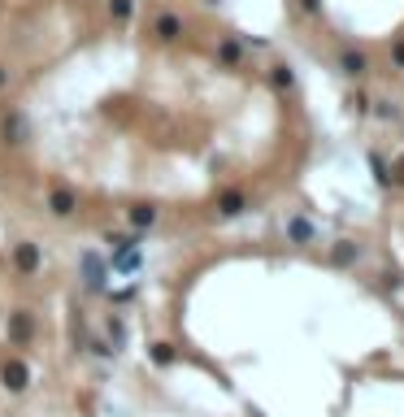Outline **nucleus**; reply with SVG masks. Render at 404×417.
Masks as SVG:
<instances>
[{
	"mask_svg": "<svg viewBox=\"0 0 404 417\" xmlns=\"http://www.w3.org/2000/svg\"><path fill=\"white\" fill-rule=\"evenodd\" d=\"M0 382H5L9 391H26V387H30V365L18 361V357L5 361V370H0Z\"/></svg>",
	"mask_w": 404,
	"mask_h": 417,
	"instance_id": "nucleus-1",
	"label": "nucleus"
},
{
	"mask_svg": "<svg viewBox=\"0 0 404 417\" xmlns=\"http://www.w3.org/2000/svg\"><path fill=\"white\" fill-rule=\"evenodd\" d=\"M74 208H78V196L70 187H53V191H48V213H53V218H70Z\"/></svg>",
	"mask_w": 404,
	"mask_h": 417,
	"instance_id": "nucleus-2",
	"label": "nucleus"
},
{
	"mask_svg": "<svg viewBox=\"0 0 404 417\" xmlns=\"http://www.w3.org/2000/svg\"><path fill=\"white\" fill-rule=\"evenodd\" d=\"M152 35H157L161 44L179 39V35H183V18H179V13H161V18L152 22Z\"/></svg>",
	"mask_w": 404,
	"mask_h": 417,
	"instance_id": "nucleus-3",
	"label": "nucleus"
},
{
	"mask_svg": "<svg viewBox=\"0 0 404 417\" xmlns=\"http://www.w3.org/2000/svg\"><path fill=\"white\" fill-rule=\"evenodd\" d=\"M39 261H44V256H39V248H35V244H13V265H18L22 274H35Z\"/></svg>",
	"mask_w": 404,
	"mask_h": 417,
	"instance_id": "nucleus-4",
	"label": "nucleus"
},
{
	"mask_svg": "<svg viewBox=\"0 0 404 417\" xmlns=\"http://www.w3.org/2000/svg\"><path fill=\"white\" fill-rule=\"evenodd\" d=\"M339 70H344L348 78H361V74L369 70V57L357 53V48H344V53H339Z\"/></svg>",
	"mask_w": 404,
	"mask_h": 417,
	"instance_id": "nucleus-5",
	"label": "nucleus"
},
{
	"mask_svg": "<svg viewBox=\"0 0 404 417\" xmlns=\"http://www.w3.org/2000/svg\"><path fill=\"white\" fill-rule=\"evenodd\" d=\"M0 135H5V143H26V135H30V126H26V118L13 109V114L5 118V126H0Z\"/></svg>",
	"mask_w": 404,
	"mask_h": 417,
	"instance_id": "nucleus-6",
	"label": "nucleus"
},
{
	"mask_svg": "<svg viewBox=\"0 0 404 417\" xmlns=\"http://www.w3.org/2000/svg\"><path fill=\"white\" fill-rule=\"evenodd\" d=\"M244 208H248L244 191H222V196H218V218H239Z\"/></svg>",
	"mask_w": 404,
	"mask_h": 417,
	"instance_id": "nucleus-7",
	"label": "nucleus"
},
{
	"mask_svg": "<svg viewBox=\"0 0 404 417\" xmlns=\"http://www.w3.org/2000/svg\"><path fill=\"white\" fill-rule=\"evenodd\" d=\"M83 265H87V287H91V292H100V287H105V265H100V256H83Z\"/></svg>",
	"mask_w": 404,
	"mask_h": 417,
	"instance_id": "nucleus-8",
	"label": "nucleus"
},
{
	"mask_svg": "<svg viewBox=\"0 0 404 417\" xmlns=\"http://www.w3.org/2000/svg\"><path fill=\"white\" fill-rule=\"evenodd\" d=\"M287 235H292L296 244H309V239H313V227H309L304 218H292V222H287Z\"/></svg>",
	"mask_w": 404,
	"mask_h": 417,
	"instance_id": "nucleus-9",
	"label": "nucleus"
},
{
	"mask_svg": "<svg viewBox=\"0 0 404 417\" xmlns=\"http://www.w3.org/2000/svg\"><path fill=\"white\" fill-rule=\"evenodd\" d=\"M152 222H157V208H152V204H135V208H131V227L143 231V227H152Z\"/></svg>",
	"mask_w": 404,
	"mask_h": 417,
	"instance_id": "nucleus-10",
	"label": "nucleus"
},
{
	"mask_svg": "<svg viewBox=\"0 0 404 417\" xmlns=\"http://www.w3.org/2000/svg\"><path fill=\"white\" fill-rule=\"evenodd\" d=\"M270 78H274V87H279V91H292V83H296V74L287 70V66H274Z\"/></svg>",
	"mask_w": 404,
	"mask_h": 417,
	"instance_id": "nucleus-11",
	"label": "nucleus"
},
{
	"mask_svg": "<svg viewBox=\"0 0 404 417\" xmlns=\"http://www.w3.org/2000/svg\"><path fill=\"white\" fill-rule=\"evenodd\" d=\"M352 261H357V244H348V239L335 244V265H352Z\"/></svg>",
	"mask_w": 404,
	"mask_h": 417,
	"instance_id": "nucleus-12",
	"label": "nucleus"
},
{
	"mask_svg": "<svg viewBox=\"0 0 404 417\" xmlns=\"http://www.w3.org/2000/svg\"><path fill=\"white\" fill-rule=\"evenodd\" d=\"M218 57L226 61V66H239V44H235V39H222V44H218Z\"/></svg>",
	"mask_w": 404,
	"mask_h": 417,
	"instance_id": "nucleus-13",
	"label": "nucleus"
},
{
	"mask_svg": "<svg viewBox=\"0 0 404 417\" xmlns=\"http://www.w3.org/2000/svg\"><path fill=\"white\" fill-rule=\"evenodd\" d=\"M30 335V317L26 313H13V339H26Z\"/></svg>",
	"mask_w": 404,
	"mask_h": 417,
	"instance_id": "nucleus-14",
	"label": "nucleus"
},
{
	"mask_svg": "<svg viewBox=\"0 0 404 417\" xmlns=\"http://www.w3.org/2000/svg\"><path fill=\"white\" fill-rule=\"evenodd\" d=\"M109 13L118 22H126V18H131V0H109Z\"/></svg>",
	"mask_w": 404,
	"mask_h": 417,
	"instance_id": "nucleus-15",
	"label": "nucleus"
},
{
	"mask_svg": "<svg viewBox=\"0 0 404 417\" xmlns=\"http://www.w3.org/2000/svg\"><path fill=\"white\" fill-rule=\"evenodd\" d=\"M152 361H157V365H170V361H174V348H170V344H152Z\"/></svg>",
	"mask_w": 404,
	"mask_h": 417,
	"instance_id": "nucleus-16",
	"label": "nucleus"
},
{
	"mask_svg": "<svg viewBox=\"0 0 404 417\" xmlns=\"http://www.w3.org/2000/svg\"><path fill=\"white\" fill-rule=\"evenodd\" d=\"M392 66H396V70H404V39H396V44H392Z\"/></svg>",
	"mask_w": 404,
	"mask_h": 417,
	"instance_id": "nucleus-17",
	"label": "nucleus"
},
{
	"mask_svg": "<svg viewBox=\"0 0 404 417\" xmlns=\"http://www.w3.org/2000/svg\"><path fill=\"white\" fill-rule=\"evenodd\" d=\"M369 166H374V174H378V183H392V179H387V166H383V157H378V152L369 157Z\"/></svg>",
	"mask_w": 404,
	"mask_h": 417,
	"instance_id": "nucleus-18",
	"label": "nucleus"
},
{
	"mask_svg": "<svg viewBox=\"0 0 404 417\" xmlns=\"http://www.w3.org/2000/svg\"><path fill=\"white\" fill-rule=\"evenodd\" d=\"M387 179H392V183H404V157H400V161L392 166V174H387Z\"/></svg>",
	"mask_w": 404,
	"mask_h": 417,
	"instance_id": "nucleus-19",
	"label": "nucleus"
},
{
	"mask_svg": "<svg viewBox=\"0 0 404 417\" xmlns=\"http://www.w3.org/2000/svg\"><path fill=\"white\" fill-rule=\"evenodd\" d=\"M352 109H357V114H369V100H365V96L357 91V96H352Z\"/></svg>",
	"mask_w": 404,
	"mask_h": 417,
	"instance_id": "nucleus-20",
	"label": "nucleus"
},
{
	"mask_svg": "<svg viewBox=\"0 0 404 417\" xmlns=\"http://www.w3.org/2000/svg\"><path fill=\"white\" fill-rule=\"evenodd\" d=\"M300 5H304V13H309V18H317V13H322V5H317V0H300Z\"/></svg>",
	"mask_w": 404,
	"mask_h": 417,
	"instance_id": "nucleus-21",
	"label": "nucleus"
},
{
	"mask_svg": "<svg viewBox=\"0 0 404 417\" xmlns=\"http://www.w3.org/2000/svg\"><path fill=\"white\" fill-rule=\"evenodd\" d=\"M5 87H9V70H5V66H0V91H5Z\"/></svg>",
	"mask_w": 404,
	"mask_h": 417,
	"instance_id": "nucleus-22",
	"label": "nucleus"
}]
</instances>
